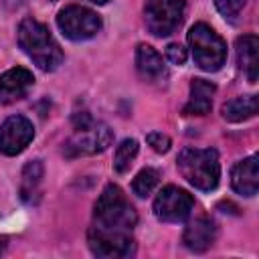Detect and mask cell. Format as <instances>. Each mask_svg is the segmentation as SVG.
Returning <instances> with one entry per match:
<instances>
[{"mask_svg": "<svg viewBox=\"0 0 259 259\" xmlns=\"http://www.w3.org/2000/svg\"><path fill=\"white\" fill-rule=\"evenodd\" d=\"M18 45L42 71H55L63 61V51L59 42L53 38L49 28L34 18H24L20 22Z\"/></svg>", "mask_w": 259, "mask_h": 259, "instance_id": "obj_1", "label": "cell"}, {"mask_svg": "<svg viewBox=\"0 0 259 259\" xmlns=\"http://www.w3.org/2000/svg\"><path fill=\"white\" fill-rule=\"evenodd\" d=\"M138 223V214L123 190L115 184H107L95 202V225L111 231H132Z\"/></svg>", "mask_w": 259, "mask_h": 259, "instance_id": "obj_2", "label": "cell"}, {"mask_svg": "<svg viewBox=\"0 0 259 259\" xmlns=\"http://www.w3.org/2000/svg\"><path fill=\"white\" fill-rule=\"evenodd\" d=\"M178 170L186 182L198 190H212L221 178V164L217 150L186 148L178 156Z\"/></svg>", "mask_w": 259, "mask_h": 259, "instance_id": "obj_3", "label": "cell"}, {"mask_svg": "<svg viewBox=\"0 0 259 259\" xmlns=\"http://www.w3.org/2000/svg\"><path fill=\"white\" fill-rule=\"evenodd\" d=\"M188 42L192 49V57L202 71H219L227 61V45L225 40L204 22H196L188 30Z\"/></svg>", "mask_w": 259, "mask_h": 259, "instance_id": "obj_4", "label": "cell"}, {"mask_svg": "<svg viewBox=\"0 0 259 259\" xmlns=\"http://www.w3.org/2000/svg\"><path fill=\"white\" fill-rule=\"evenodd\" d=\"M87 243L93 255L103 259H123L134 255L136 245L130 231H111L93 225L87 233Z\"/></svg>", "mask_w": 259, "mask_h": 259, "instance_id": "obj_5", "label": "cell"}, {"mask_svg": "<svg viewBox=\"0 0 259 259\" xmlns=\"http://www.w3.org/2000/svg\"><path fill=\"white\" fill-rule=\"evenodd\" d=\"M144 18L154 36H168L182 24L184 0H146Z\"/></svg>", "mask_w": 259, "mask_h": 259, "instance_id": "obj_6", "label": "cell"}, {"mask_svg": "<svg viewBox=\"0 0 259 259\" xmlns=\"http://www.w3.org/2000/svg\"><path fill=\"white\" fill-rule=\"evenodd\" d=\"M57 24L61 32L71 40H87L101 30V18L91 8L77 4L63 8L57 16Z\"/></svg>", "mask_w": 259, "mask_h": 259, "instance_id": "obj_7", "label": "cell"}, {"mask_svg": "<svg viewBox=\"0 0 259 259\" xmlns=\"http://www.w3.org/2000/svg\"><path fill=\"white\" fill-rule=\"evenodd\" d=\"M111 130L101 121H91L85 127L75 130V134L65 144V154L73 156H91L103 152L111 144Z\"/></svg>", "mask_w": 259, "mask_h": 259, "instance_id": "obj_8", "label": "cell"}, {"mask_svg": "<svg viewBox=\"0 0 259 259\" xmlns=\"http://www.w3.org/2000/svg\"><path fill=\"white\" fill-rule=\"evenodd\" d=\"M194 198L178 186H164L154 198V214L164 223H182L192 212Z\"/></svg>", "mask_w": 259, "mask_h": 259, "instance_id": "obj_9", "label": "cell"}, {"mask_svg": "<svg viewBox=\"0 0 259 259\" xmlns=\"http://www.w3.org/2000/svg\"><path fill=\"white\" fill-rule=\"evenodd\" d=\"M32 123L22 115H12L0 125V152L6 156H16L32 142Z\"/></svg>", "mask_w": 259, "mask_h": 259, "instance_id": "obj_10", "label": "cell"}, {"mask_svg": "<svg viewBox=\"0 0 259 259\" xmlns=\"http://www.w3.org/2000/svg\"><path fill=\"white\" fill-rule=\"evenodd\" d=\"M34 77L28 69L14 67L0 75V103H12L16 99H22L28 89L32 87Z\"/></svg>", "mask_w": 259, "mask_h": 259, "instance_id": "obj_11", "label": "cell"}, {"mask_svg": "<svg viewBox=\"0 0 259 259\" xmlns=\"http://www.w3.org/2000/svg\"><path fill=\"white\" fill-rule=\"evenodd\" d=\"M231 186L235 192L243 196H255L259 188V160L257 156H249L237 162L231 170Z\"/></svg>", "mask_w": 259, "mask_h": 259, "instance_id": "obj_12", "label": "cell"}, {"mask_svg": "<svg viewBox=\"0 0 259 259\" xmlns=\"http://www.w3.org/2000/svg\"><path fill=\"white\" fill-rule=\"evenodd\" d=\"M214 239H217V225L206 217H198V219L190 221L182 235L186 249H190L194 253L206 251L214 243Z\"/></svg>", "mask_w": 259, "mask_h": 259, "instance_id": "obj_13", "label": "cell"}, {"mask_svg": "<svg viewBox=\"0 0 259 259\" xmlns=\"http://www.w3.org/2000/svg\"><path fill=\"white\" fill-rule=\"evenodd\" d=\"M237 63L247 79L255 83L259 73V38L255 34H243L237 38Z\"/></svg>", "mask_w": 259, "mask_h": 259, "instance_id": "obj_14", "label": "cell"}, {"mask_svg": "<svg viewBox=\"0 0 259 259\" xmlns=\"http://www.w3.org/2000/svg\"><path fill=\"white\" fill-rule=\"evenodd\" d=\"M214 89L217 87L210 81L192 79V83H190V99L184 105V113L186 115H204V113H208L210 107H212Z\"/></svg>", "mask_w": 259, "mask_h": 259, "instance_id": "obj_15", "label": "cell"}, {"mask_svg": "<svg viewBox=\"0 0 259 259\" xmlns=\"http://www.w3.org/2000/svg\"><path fill=\"white\" fill-rule=\"evenodd\" d=\"M136 69L142 79L146 81H158L164 77V63L162 57L150 47V45H138L136 49Z\"/></svg>", "mask_w": 259, "mask_h": 259, "instance_id": "obj_16", "label": "cell"}, {"mask_svg": "<svg viewBox=\"0 0 259 259\" xmlns=\"http://www.w3.org/2000/svg\"><path fill=\"white\" fill-rule=\"evenodd\" d=\"M257 95H245V97H235L223 105V117L227 121H243L249 119L257 113Z\"/></svg>", "mask_w": 259, "mask_h": 259, "instance_id": "obj_17", "label": "cell"}, {"mask_svg": "<svg viewBox=\"0 0 259 259\" xmlns=\"http://www.w3.org/2000/svg\"><path fill=\"white\" fill-rule=\"evenodd\" d=\"M138 154V142L134 138H125L119 142V146L115 148V154H113V170L117 174H123L130 170L134 158Z\"/></svg>", "mask_w": 259, "mask_h": 259, "instance_id": "obj_18", "label": "cell"}, {"mask_svg": "<svg viewBox=\"0 0 259 259\" xmlns=\"http://www.w3.org/2000/svg\"><path fill=\"white\" fill-rule=\"evenodd\" d=\"M40 178H42V164H40V160L28 162L24 166V170H22V186H20V194H22L24 200H30L32 194H36Z\"/></svg>", "mask_w": 259, "mask_h": 259, "instance_id": "obj_19", "label": "cell"}, {"mask_svg": "<svg viewBox=\"0 0 259 259\" xmlns=\"http://www.w3.org/2000/svg\"><path fill=\"white\" fill-rule=\"evenodd\" d=\"M158 170H154V168H144V170H140L138 174H136V178H134V182H132V190H134V194H138V196H148L154 188H156V184H158Z\"/></svg>", "mask_w": 259, "mask_h": 259, "instance_id": "obj_20", "label": "cell"}, {"mask_svg": "<svg viewBox=\"0 0 259 259\" xmlns=\"http://www.w3.org/2000/svg\"><path fill=\"white\" fill-rule=\"evenodd\" d=\"M245 2L247 0H214V6L225 18H235L243 10Z\"/></svg>", "mask_w": 259, "mask_h": 259, "instance_id": "obj_21", "label": "cell"}, {"mask_svg": "<svg viewBox=\"0 0 259 259\" xmlns=\"http://www.w3.org/2000/svg\"><path fill=\"white\" fill-rule=\"evenodd\" d=\"M146 142H148V146H152V150L154 152H158V154H166L168 150H170V138L166 136V134H162V132H150L148 136H146Z\"/></svg>", "mask_w": 259, "mask_h": 259, "instance_id": "obj_22", "label": "cell"}, {"mask_svg": "<svg viewBox=\"0 0 259 259\" xmlns=\"http://www.w3.org/2000/svg\"><path fill=\"white\" fill-rule=\"evenodd\" d=\"M166 59L172 63V65H184L186 61V49L178 42H172L166 47Z\"/></svg>", "mask_w": 259, "mask_h": 259, "instance_id": "obj_23", "label": "cell"}, {"mask_svg": "<svg viewBox=\"0 0 259 259\" xmlns=\"http://www.w3.org/2000/svg\"><path fill=\"white\" fill-rule=\"evenodd\" d=\"M2 2H4L6 8H18V6H22L26 0H2Z\"/></svg>", "mask_w": 259, "mask_h": 259, "instance_id": "obj_24", "label": "cell"}, {"mask_svg": "<svg viewBox=\"0 0 259 259\" xmlns=\"http://www.w3.org/2000/svg\"><path fill=\"white\" fill-rule=\"evenodd\" d=\"M4 249H6V239H0V255L4 253Z\"/></svg>", "mask_w": 259, "mask_h": 259, "instance_id": "obj_25", "label": "cell"}, {"mask_svg": "<svg viewBox=\"0 0 259 259\" xmlns=\"http://www.w3.org/2000/svg\"><path fill=\"white\" fill-rule=\"evenodd\" d=\"M89 2H93V4H107L109 0H89Z\"/></svg>", "mask_w": 259, "mask_h": 259, "instance_id": "obj_26", "label": "cell"}]
</instances>
